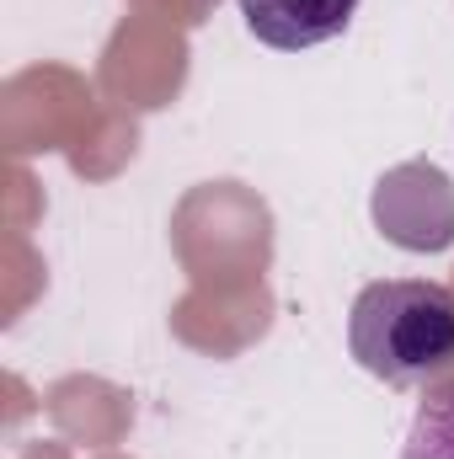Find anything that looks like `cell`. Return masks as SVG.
<instances>
[{"label":"cell","mask_w":454,"mask_h":459,"mask_svg":"<svg viewBox=\"0 0 454 459\" xmlns=\"http://www.w3.org/2000/svg\"><path fill=\"white\" fill-rule=\"evenodd\" d=\"M347 347L363 374L396 390H428L454 374V289L433 278L363 283L347 310Z\"/></svg>","instance_id":"6da1fadb"},{"label":"cell","mask_w":454,"mask_h":459,"mask_svg":"<svg viewBox=\"0 0 454 459\" xmlns=\"http://www.w3.org/2000/svg\"><path fill=\"white\" fill-rule=\"evenodd\" d=\"M374 220L406 251H444L454 240V187L428 160L396 166L374 187Z\"/></svg>","instance_id":"7a4b0ae2"},{"label":"cell","mask_w":454,"mask_h":459,"mask_svg":"<svg viewBox=\"0 0 454 459\" xmlns=\"http://www.w3.org/2000/svg\"><path fill=\"white\" fill-rule=\"evenodd\" d=\"M401 459H454V385L428 390V401L412 417V433L401 444Z\"/></svg>","instance_id":"277c9868"},{"label":"cell","mask_w":454,"mask_h":459,"mask_svg":"<svg viewBox=\"0 0 454 459\" xmlns=\"http://www.w3.org/2000/svg\"><path fill=\"white\" fill-rule=\"evenodd\" d=\"M358 0H240L246 32L278 54H300L347 32Z\"/></svg>","instance_id":"3957f363"}]
</instances>
